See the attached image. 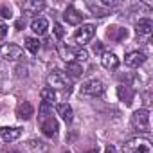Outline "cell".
<instances>
[{
  "label": "cell",
  "mask_w": 153,
  "mask_h": 153,
  "mask_svg": "<svg viewBox=\"0 0 153 153\" xmlns=\"http://www.w3.org/2000/svg\"><path fill=\"white\" fill-rule=\"evenodd\" d=\"M40 97H42V103H45V105H49V106H52V105L56 103V92H54L52 88H49V87L42 88Z\"/></svg>",
  "instance_id": "7402d4cb"
},
{
  "label": "cell",
  "mask_w": 153,
  "mask_h": 153,
  "mask_svg": "<svg viewBox=\"0 0 153 153\" xmlns=\"http://www.w3.org/2000/svg\"><path fill=\"white\" fill-rule=\"evenodd\" d=\"M94 52H103V43L101 42H96L94 43Z\"/></svg>",
  "instance_id": "f546056e"
},
{
  "label": "cell",
  "mask_w": 153,
  "mask_h": 153,
  "mask_svg": "<svg viewBox=\"0 0 153 153\" xmlns=\"http://www.w3.org/2000/svg\"><path fill=\"white\" fill-rule=\"evenodd\" d=\"M22 54H24L22 47L16 43H4L0 47V58L6 59V61H16L22 58Z\"/></svg>",
  "instance_id": "277c9868"
},
{
  "label": "cell",
  "mask_w": 153,
  "mask_h": 153,
  "mask_svg": "<svg viewBox=\"0 0 153 153\" xmlns=\"http://www.w3.org/2000/svg\"><path fill=\"white\" fill-rule=\"evenodd\" d=\"M27 146L33 153H49V144L42 139H31L27 142Z\"/></svg>",
  "instance_id": "e0dca14e"
},
{
  "label": "cell",
  "mask_w": 153,
  "mask_h": 153,
  "mask_svg": "<svg viewBox=\"0 0 153 153\" xmlns=\"http://www.w3.org/2000/svg\"><path fill=\"white\" fill-rule=\"evenodd\" d=\"M47 87L52 88L54 92H56V90H63V92H65V90H70L72 83H70V78H68L67 74L56 70V72H51V74L47 76Z\"/></svg>",
  "instance_id": "6da1fadb"
},
{
  "label": "cell",
  "mask_w": 153,
  "mask_h": 153,
  "mask_svg": "<svg viewBox=\"0 0 153 153\" xmlns=\"http://www.w3.org/2000/svg\"><path fill=\"white\" fill-rule=\"evenodd\" d=\"M56 112H58V115H61V119H63L65 123H72L74 112H72V106H70L68 103H59V105L56 106Z\"/></svg>",
  "instance_id": "2e32d148"
},
{
  "label": "cell",
  "mask_w": 153,
  "mask_h": 153,
  "mask_svg": "<svg viewBox=\"0 0 153 153\" xmlns=\"http://www.w3.org/2000/svg\"><path fill=\"white\" fill-rule=\"evenodd\" d=\"M20 135H22V128H11V126L0 128V140H4V142H13L20 139Z\"/></svg>",
  "instance_id": "8fae6325"
},
{
  "label": "cell",
  "mask_w": 153,
  "mask_h": 153,
  "mask_svg": "<svg viewBox=\"0 0 153 153\" xmlns=\"http://www.w3.org/2000/svg\"><path fill=\"white\" fill-rule=\"evenodd\" d=\"M67 76H68V78H72V79L81 78V76H83V67H81V63H76V61L67 63Z\"/></svg>",
  "instance_id": "ffe728a7"
},
{
  "label": "cell",
  "mask_w": 153,
  "mask_h": 153,
  "mask_svg": "<svg viewBox=\"0 0 153 153\" xmlns=\"http://www.w3.org/2000/svg\"><path fill=\"white\" fill-rule=\"evenodd\" d=\"M52 31H54V36H56L58 40H61V38L65 36V29H63V25H61V24H54Z\"/></svg>",
  "instance_id": "484cf974"
},
{
  "label": "cell",
  "mask_w": 153,
  "mask_h": 153,
  "mask_svg": "<svg viewBox=\"0 0 153 153\" xmlns=\"http://www.w3.org/2000/svg\"><path fill=\"white\" fill-rule=\"evenodd\" d=\"M58 52H59V58L65 59L67 63H72L76 61V49H70L68 45H58Z\"/></svg>",
  "instance_id": "d6986e66"
},
{
  "label": "cell",
  "mask_w": 153,
  "mask_h": 153,
  "mask_svg": "<svg viewBox=\"0 0 153 153\" xmlns=\"http://www.w3.org/2000/svg\"><path fill=\"white\" fill-rule=\"evenodd\" d=\"M31 29H33V33L38 34V36L45 34L47 29H49V20L43 18V16H34L33 22H31Z\"/></svg>",
  "instance_id": "4fadbf2b"
},
{
  "label": "cell",
  "mask_w": 153,
  "mask_h": 153,
  "mask_svg": "<svg viewBox=\"0 0 153 153\" xmlns=\"http://www.w3.org/2000/svg\"><path fill=\"white\" fill-rule=\"evenodd\" d=\"M6 153H22L20 149H9V151H6Z\"/></svg>",
  "instance_id": "d6a6232c"
},
{
  "label": "cell",
  "mask_w": 153,
  "mask_h": 153,
  "mask_svg": "<svg viewBox=\"0 0 153 153\" xmlns=\"http://www.w3.org/2000/svg\"><path fill=\"white\" fill-rule=\"evenodd\" d=\"M117 97H119L126 106H130V105L133 103L135 90H133L130 85H119V87H117Z\"/></svg>",
  "instance_id": "9c48e42d"
},
{
  "label": "cell",
  "mask_w": 153,
  "mask_h": 153,
  "mask_svg": "<svg viewBox=\"0 0 153 153\" xmlns=\"http://www.w3.org/2000/svg\"><path fill=\"white\" fill-rule=\"evenodd\" d=\"M153 31V22L151 18H140L137 24H135V33L137 34H149Z\"/></svg>",
  "instance_id": "ac0fdd59"
},
{
  "label": "cell",
  "mask_w": 153,
  "mask_h": 153,
  "mask_svg": "<svg viewBox=\"0 0 153 153\" xmlns=\"http://www.w3.org/2000/svg\"><path fill=\"white\" fill-rule=\"evenodd\" d=\"M144 61H146V54L140 52V51H131V52H128V54L124 56V63H126V67H130V68H137V67H140Z\"/></svg>",
  "instance_id": "ba28073f"
},
{
  "label": "cell",
  "mask_w": 153,
  "mask_h": 153,
  "mask_svg": "<svg viewBox=\"0 0 153 153\" xmlns=\"http://www.w3.org/2000/svg\"><path fill=\"white\" fill-rule=\"evenodd\" d=\"M87 7L94 13V16L103 18V16H106V15H108V9H106V7H103V6H101V4H97V2H96V4H94V2H88V4H87Z\"/></svg>",
  "instance_id": "603a6c76"
},
{
  "label": "cell",
  "mask_w": 153,
  "mask_h": 153,
  "mask_svg": "<svg viewBox=\"0 0 153 153\" xmlns=\"http://www.w3.org/2000/svg\"><path fill=\"white\" fill-rule=\"evenodd\" d=\"M6 34H7V25H6V22L0 20V40H4Z\"/></svg>",
  "instance_id": "83f0119b"
},
{
  "label": "cell",
  "mask_w": 153,
  "mask_h": 153,
  "mask_svg": "<svg viewBox=\"0 0 153 153\" xmlns=\"http://www.w3.org/2000/svg\"><path fill=\"white\" fill-rule=\"evenodd\" d=\"M22 11H24V16L25 15H38L43 7H45V2H38V0H27V2H22L20 4Z\"/></svg>",
  "instance_id": "7c38bea8"
},
{
  "label": "cell",
  "mask_w": 153,
  "mask_h": 153,
  "mask_svg": "<svg viewBox=\"0 0 153 153\" xmlns=\"http://www.w3.org/2000/svg\"><path fill=\"white\" fill-rule=\"evenodd\" d=\"M33 115H34V108H33V105H31L29 101H24V103H20V105L16 106V117H18V119L29 121Z\"/></svg>",
  "instance_id": "5bb4252c"
},
{
  "label": "cell",
  "mask_w": 153,
  "mask_h": 153,
  "mask_svg": "<svg viewBox=\"0 0 153 153\" xmlns=\"http://www.w3.org/2000/svg\"><path fill=\"white\" fill-rule=\"evenodd\" d=\"M88 59V52L81 47V49H76V63H81V61H87Z\"/></svg>",
  "instance_id": "d4e9b609"
},
{
  "label": "cell",
  "mask_w": 153,
  "mask_h": 153,
  "mask_svg": "<svg viewBox=\"0 0 153 153\" xmlns=\"http://www.w3.org/2000/svg\"><path fill=\"white\" fill-rule=\"evenodd\" d=\"M63 18H65V22L70 24V25H79V24L83 22V15H81L78 9H76L74 6H68V7L65 9Z\"/></svg>",
  "instance_id": "30bf717a"
},
{
  "label": "cell",
  "mask_w": 153,
  "mask_h": 153,
  "mask_svg": "<svg viewBox=\"0 0 153 153\" xmlns=\"http://www.w3.org/2000/svg\"><path fill=\"white\" fill-rule=\"evenodd\" d=\"M131 126H133L137 131L148 133V131H149V112H148L146 108L135 110L133 115H131Z\"/></svg>",
  "instance_id": "3957f363"
},
{
  "label": "cell",
  "mask_w": 153,
  "mask_h": 153,
  "mask_svg": "<svg viewBox=\"0 0 153 153\" xmlns=\"http://www.w3.org/2000/svg\"><path fill=\"white\" fill-rule=\"evenodd\" d=\"M94 34H96V27L92 24H85V25H81L78 31L74 33V40L79 45H85V43H88L94 38Z\"/></svg>",
  "instance_id": "8992f818"
},
{
  "label": "cell",
  "mask_w": 153,
  "mask_h": 153,
  "mask_svg": "<svg viewBox=\"0 0 153 153\" xmlns=\"http://www.w3.org/2000/svg\"><path fill=\"white\" fill-rule=\"evenodd\" d=\"M101 65L106 70H115L119 67V58L114 52H103L101 54Z\"/></svg>",
  "instance_id": "9a60e30c"
},
{
  "label": "cell",
  "mask_w": 153,
  "mask_h": 153,
  "mask_svg": "<svg viewBox=\"0 0 153 153\" xmlns=\"http://www.w3.org/2000/svg\"><path fill=\"white\" fill-rule=\"evenodd\" d=\"M85 153H99V151H97V148H94V149H88V151H85Z\"/></svg>",
  "instance_id": "1f68e13d"
},
{
  "label": "cell",
  "mask_w": 153,
  "mask_h": 153,
  "mask_svg": "<svg viewBox=\"0 0 153 153\" xmlns=\"http://www.w3.org/2000/svg\"><path fill=\"white\" fill-rule=\"evenodd\" d=\"M63 153H70V151H63Z\"/></svg>",
  "instance_id": "836d02e7"
},
{
  "label": "cell",
  "mask_w": 153,
  "mask_h": 153,
  "mask_svg": "<svg viewBox=\"0 0 153 153\" xmlns=\"http://www.w3.org/2000/svg\"><path fill=\"white\" fill-rule=\"evenodd\" d=\"M40 128H42V131H43L45 137H56L58 135V130H59L58 121L52 117V114L40 119Z\"/></svg>",
  "instance_id": "52a82bcc"
},
{
  "label": "cell",
  "mask_w": 153,
  "mask_h": 153,
  "mask_svg": "<svg viewBox=\"0 0 153 153\" xmlns=\"http://www.w3.org/2000/svg\"><path fill=\"white\" fill-rule=\"evenodd\" d=\"M106 36L110 38V40H114V42H121L123 38H126L128 36V33H126V29H123V27H108V33H106Z\"/></svg>",
  "instance_id": "44dd1931"
},
{
  "label": "cell",
  "mask_w": 153,
  "mask_h": 153,
  "mask_svg": "<svg viewBox=\"0 0 153 153\" xmlns=\"http://www.w3.org/2000/svg\"><path fill=\"white\" fill-rule=\"evenodd\" d=\"M24 27H25V16H22V18L16 22V29H18V31H20V29H24Z\"/></svg>",
  "instance_id": "f1b7e54d"
},
{
  "label": "cell",
  "mask_w": 153,
  "mask_h": 153,
  "mask_svg": "<svg viewBox=\"0 0 153 153\" xmlns=\"http://www.w3.org/2000/svg\"><path fill=\"white\" fill-rule=\"evenodd\" d=\"M103 92H105V85L99 79H88V81H85L81 85V94L83 96L96 97V96H101Z\"/></svg>",
  "instance_id": "5b68a950"
},
{
  "label": "cell",
  "mask_w": 153,
  "mask_h": 153,
  "mask_svg": "<svg viewBox=\"0 0 153 153\" xmlns=\"http://www.w3.org/2000/svg\"><path fill=\"white\" fill-rule=\"evenodd\" d=\"M25 49L31 52V54H36L38 51H40V40L38 38H33V36H27L25 38Z\"/></svg>",
  "instance_id": "cb8c5ba5"
},
{
  "label": "cell",
  "mask_w": 153,
  "mask_h": 153,
  "mask_svg": "<svg viewBox=\"0 0 153 153\" xmlns=\"http://www.w3.org/2000/svg\"><path fill=\"white\" fill-rule=\"evenodd\" d=\"M0 16H2V18H11V16H13L11 7H7V6H0Z\"/></svg>",
  "instance_id": "4316f807"
},
{
  "label": "cell",
  "mask_w": 153,
  "mask_h": 153,
  "mask_svg": "<svg viewBox=\"0 0 153 153\" xmlns=\"http://www.w3.org/2000/svg\"><path fill=\"white\" fill-rule=\"evenodd\" d=\"M105 153H117V149H115L114 144H108V146L105 148Z\"/></svg>",
  "instance_id": "4dcf8cb0"
},
{
  "label": "cell",
  "mask_w": 153,
  "mask_h": 153,
  "mask_svg": "<svg viewBox=\"0 0 153 153\" xmlns=\"http://www.w3.org/2000/svg\"><path fill=\"white\" fill-rule=\"evenodd\" d=\"M123 153H151V142L149 139H144V137L130 139L123 146Z\"/></svg>",
  "instance_id": "7a4b0ae2"
}]
</instances>
